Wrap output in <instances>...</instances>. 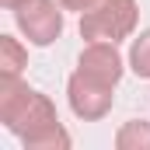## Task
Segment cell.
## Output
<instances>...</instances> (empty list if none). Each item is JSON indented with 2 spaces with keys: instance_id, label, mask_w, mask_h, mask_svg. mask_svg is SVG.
<instances>
[{
  "instance_id": "9c48e42d",
  "label": "cell",
  "mask_w": 150,
  "mask_h": 150,
  "mask_svg": "<svg viewBox=\"0 0 150 150\" xmlns=\"http://www.w3.org/2000/svg\"><path fill=\"white\" fill-rule=\"evenodd\" d=\"M0 4H4L7 11H18V7H21V4H28V0H0Z\"/></svg>"
},
{
  "instance_id": "277c9868",
  "label": "cell",
  "mask_w": 150,
  "mask_h": 150,
  "mask_svg": "<svg viewBox=\"0 0 150 150\" xmlns=\"http://www.w3.org/2000/svg\"><path fill=\"white\" fill-rule=\"evenodd\" d=\"M112 84H105V80H98V77H87L84 70H77L70 77V84H67V94H70V108H74L77 119H84V122H94V119H105L108 108H112L115 94Z\"/></svg>"
},
{
  "instance_id": "3957f363",
  "label": "cell",
  "mask_w": 150,
  "mask_h": 150,
  "mask_svg": "<svg viewBox=\"0 0 150 150\" xmlns=\"http://www.w3.org/2000/svg\"><path fill=\"white\" fill-rule=\"evenodd\" d=\"M63 4L56 0H28L14 11V21L21 28V35L28 38L32 45H49L56 42L63 32Z\"/></svg>"
},
{
  "instance_id": "52a82bcc",
  "label": "cell",
  "mask_w": 150,
  "mask_h": 150,
  "mask_svg": "<svg viewBox=\"0 0 150 150\" xmlns=\"http://www.w3.org/2000/svg\"><path fill=\"white\" fill-rule=\"evenodd\" d=\"M129 67H133L136 77L150 80V28L133 42V49H129Z\"/></svg>"
},
{
  "instance_id": "6da1fadb",
  "label": "cell",
  "mask_w": 150,
  "mask_h": 150,
  "mask_svg": "<svg viewBox=\"0 0 150 150\" xmlns=\"http://www.w3.org/2000/svg\"><path fill=\"white\" fill-rule=\"evenodd\" d=\"M0 122L28 150H67L70 133L59 126L45 94L32 91L18 77H0Z\"/></svg>"
},
{
  "instance_id": "ba28073f",
  "label": "cell",
  "mask_w": 150,
  "mask_h": 150,
  "mask_svg": "<svg viewBox=\"0 0 150 150\" xmlns=\"http://www.w3.org/2000/svg\"><path fill=\"white\" fill-rule=\"evenodd\" d=\"M59 4H63L67 11H80V14H84V11H87L91 4H98V0H59Z\"/></svg>"
},
{
  "instance_id": "7a4b0ae2",
  "label": "cell",
  "mask_w": 150,
  "mask_h": 150,
  "mask_svg": "<svg viewBox=\"0 0 150 150\" xmlns=\"http://www.w3.org/2000/svg\"><path fill=\"white\" fill-rule=\"evenodd\" d=\"M136 28V0H98L80 14V35L87 42H119Z\"/></svg>"
},
{
  "instance_id": "5b68a950",
  "label": "cell",
  "mask_w": 150,
  "mask_h": 150,
  "mask_svg": "<svg viewBox=\"0 0 150 150\" xmlns=\"http://www.w3.org/2000/svg\"><path fill=\"white\" fill-rule=\"evenodd\" d=\"M115 147L119 150H150V122L133 119L115 133Z\"/></svg>"
},
{
  "instance_id": "8992f818",
  "label": "cell",
  "mask_w": 150,
  "mask_h": 150,
  "mask_svg": "<svg viewBox=\"0 0 150 150\" xmlns=\"http://www.w3.org/2000/svg\"><path fill=\"white\" fill-rule=\"evenodd\" d=\"M25 63H28V52L21 49V42L11 35H0V77H18Z\"/></svg>"
}]
</instances>
